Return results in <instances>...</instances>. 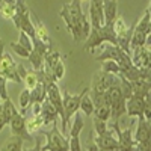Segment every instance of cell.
<instances>
[{"instance_id": "22", "label": "cell", "mask_w": 151, "mask_h": 151, "mask_svg": "<svg viewBox=\"0 0 151 151\" xmlns=\"http://www.w3.org/2000/svg\"><path fill=\"white\" fill-rule=\"evenodd\" d=\"M17 11V2L15 0H0V14L6 20H12Z\"/></svg>"}, {"instance_id": "18", "label": "cell", "mask_w": 151, "mask_h": 151, "mask_svg": "<svg viewBox=\"0 0 151 151\" xmlns=\"http://www.w3.org/2000/svg\"><path fill=\"white\" fill-rule=\"evenodd\" d=\"M92 139H94V142L98 148H118L119 150L118 139H116L115 133H113L110 129L101 136H95V137L92 136Z\"/></svg>"}, {"instance_id": "33", "label": "cell", "mask_w": 151, "mask_h": 151, "mask_svg": "<svg viewBox=\"0 0 151 151\" xmlns=\"http://www.w3.org/2000/svg\"><path fill=\"white\" fill-rule=\"evenodd\" d=\"M9 47L12 48V52H15V55H18L20 58H24V59H27L29 58V55H30V52H27L24 47H21L18 42H11L9 44Z\"/></svg>"}, {"instance_id": "4", "label": "cell", "mask_w": 151, "mask_h": 151, "mask_svg": "<svg viewBox=\"0 0 151 151\" xmlns=\"http://www.w3.org/2000/svg\"><path fill=\"white\" fill-rule=\"evenodd\" d=\"M106 98L110 104V118L112 122H118V119L125 113V97L121 91L119 82L110 86L106 91Z\"/></svg>"}, {"instance_id": "16", "label": "cell", "mask_w": 151, "mask_h": 151, "mask_svg": "<svg viewBox=\"0 0 151 151\" xmlns=\"http://www.w3.org/2000/svg\"><path fill=\"white\" fill-rule=\"evenodd\" d=\"M133 58L132 64L137 68H148L150 67V48L148 47H136L132 50Z\"/></svg>"}, {"instance_id": "40", "label": "cell", "mask_w": 151, "mask_h": 151, "mask_svg": "<svg viewBox=\"0 0 151 151\" xmlns=\"http://www.w3.org/2000/svg\"><path fill=\"white\" fill-rule=\"evenodd\" d=\"M3 52H5V42L2 41V38H0V56L3 55Z\"/></svg>"}, {"instance_id": "17", "label": "cell", "mask_w": 151, "mask_h": 151, "mask_svg": "<svg viewBox=\"0 0 151 151\" xmlns=\"http://www.w3.org/2000/svg\"><path fill=\"white\" fill-rule=\"evenodd\" d=\"M137 125L136 130L133 133V139L134 142H150V136H151V127H150V121H145L144 118H137Z\"/></svg>"}, {"instance_id": "5", "label": "cell", "mask_w": 151, "mask_h": 151, "mask_svg": "<svg viewBox=\"0 0 151 151\" xmlns=\"http://www.w3.org/2000/svg\"><path fill=\"white\" fill-rule=\"evenodd\" d=\"M95 59L100 60V62H103V60H113V62H116L121 68H130L133 65L130 55L125 53L119 45H112V44L106 45V48H103L101 53H100Z\"/></svg>"}, {"instance_id": "28", "label": "cell", "mask_w": 151, "mask_h": 151, "mask_svg": "<svg viewBox=\"0 0 151 151\" xmlns=\"http://www.w3.org/2000/svg\"><path fill=\"white\" fill-rule=\"evenodd\" d=\"M2 109H3V113H5V118H6L8 124H9V121L12 119V116H14L15 113L18 112V110L15 109L14 103L11 101V98H8V100H3V101H2Z\"/></svg>"}, {"instance_id": "20", "label": "cell", "mask_w": 151, "mask_h": 151, "mask_svg": "<svg viewBox=\"0 0 151 151\" xmlns=\"http://www.w3.org/2000/svg\"><path fill=\"white\" fill-rule=\"evenodd\" d=\"M103 15H104V24H112L118 17V6L116 2L112 0H103Z\"/></svg>"}, {"instance_id": "44", "label": "cell", "mask_w": 151, "mask_h": 151, "mask_svg": "<svg viewBox=\"0 0 151 151\" xmlns=\"http://www.w3.org/2000/svg\"><path fill=\"white\" fill-rule=\"evenodd\" d=\"M112 2H118V0H112Z\"/></svg>"}, {"instance_id": "11", "label": "cell", "mask_w": 151, "mask_h": 151, "mask_svg": "<svg viewBox=\"0 0 151 151\" xmlns=\"http://www.w3.org/2000/svg\"><path fill=\"white\" fill-rule=\"evenodd\" d=\"M92 103H94V112H92L94 116L107 122L110 119V104L106 98V92L104 94L92 92Z\"/></svg>"}, {"instance_id": "2", "label": "cell", "mask_w": 151, "mask_h": 151, "mask_svg": "<svg viewBox=\"0 0 151 151\" xmlns=\"http://www.w3.org/2000/svg\"><path fill=\"white\" fill-rule=\"evenodd\" d=\"M104 42H109L112 45H118L116 35H115V30H113V23L103 24L101 27H97V29L91 27V32L86 38V42H85L83 48L89 53H94V50Z\"/></svg>"}, {"instance_id": "12", "label": "cell", "mask_w": 151, "mask_h": 151, "mask_svg": "<svg viewBox=\"0 0 151 151\" xmlns=\"http://www.w3.org/2000/svg\"><path fill=\"white\" fill-rule=\"evenodd\" d=\"M47 100L52 103V106L55 107V110L58 112V115L62 119V116H64V109H62V92H60L56 82L50 80L47 83Z\"/></svg>"}, {"instance_id": "19", "label": "cell", "mask_w": 151, "mask_h": 151, "mask_svg": "<svg viewBox=\"0 0 151 151\" xmlns=\"http://www.w3.org/2000/svg\"><path fill=\"white\" fill-rule=\"evenodd\" d=\"M40 115L42 116L44 125L45 124H55L56 119H58V112L55 110L52 103L47 100V97L42 100V103H41V113H40Z\"/></svg>"}, {"instance_id": "29", "label": "cell", "mask_w": 151, "mask_h": 151, "mask_svg": "<svg viewBox=\"0 0 151 151\" xmlns=\"http://www.w3.org/2000/svg\"><path fill=\"white\" fill-rule=\"evenodd\" d=\"M101 71L104 73H109V74H115V76H119V71H121V67L113 60H103L101 64Z\"/></svg>"}, {"instance_id": "23", "label": "cell", "mask_w": 151, "mask_h": 151, "mask_svg": "<svg viewBox=\"0 0 151 151\" xmlns=\"http://www.w3.org/2000/svg\"><path fill=\"white\" fill-rule=\"evenodd\" d=\"M32 14V12H30ZM33 15V20H35V35H36V38L40 41H42V42H45V44H52V41H50V35H48V32H47V29H45V26L41 23V20L38 18L35 14H32Z\"/></svg>"}, {"instance_id": "24", "label": "cell", "mask_w": 151, "mask_h": 151, "mask_svg": "<svg viewBox=\"0 0 151 151\" xmlns=\"http://www.w3.org/2000/svg\"><path fill=\"white\" fill-rule=\"evenodd\" d=\"M42 125H44V121L41 115H30L29 118H26V127L30 134L40 132L42 129Z\"/></svg>"}, {"instance_id": "39", "label": "cell", "mask_w": 151, "mask_h": 151, "mask_svg": "<svg viewBox=\"0 0 151 151\" xmlns=\"http://www.w3.org/2000/svg\"><path fill=\"white\" fill-rule=\"evenodd\" d=\"M32 104V115H40L41 113V103H30Z\"/></svg>"}, {"instance_id": "13", "label": "cell", "mask_w": 151, "mask_h": 151, "mask_svg": "<svg viewBox=\"0 0 151 151\" xmlns=\"http://www.w3.org/2000/svg\"><path fill=\"white\" fill-rule=\"evenodd\" d=\"M89 18H91V27L97 29L104 24L103 15V0H89Z\"/></svg>"}, {"instance_id": "25", "label": "cell", "mask_w": 151, "mask_h": 151, "mask_svg": "<svg viewBox=\"0 0 151 151\" xmlns=\"http://www.w3.org/2000/svg\"><path fill=\"white\" fill-rule=\"evenodd\" d=\"M74 119H73V124H71V129H70V136H79L82 129H83V116H82V113L77 110L74 113Z\"/></svg>"}, {"instance_id": "14", "label": "cell", "mask_w": 151, "mask_h": 151, "mask_svg": "<svg viewBox=\"0 0 151 151\" xmlns=\"http://www.w3.org/2000/svg\"><path fill=\"white\" fill-rule=\"evenodd\" d=\"M115 136H118L116 139H118L119 151H134V139H133L132 127H127L124 130H118Z\"/></svg>"}, {"instance_id": "36", "label": "cell", "mask_w": 151, "mask_h": 151, "mask_svg": "<svg viewBox=\"0 0 151 151\" xmlns=\"http://www.w3.org/2000/svg\"><path fill=\"white\" fill-rule=\"evenodd\" d=\"M68 145H70V151H82V144L79 136H73L68 141Z\"/></svg>"}, {"instance_id": "27", "label": "cell", "mask_w": 151, "mask_h": 151, "mask_svg": "<svg viewBox=\"0 0 151 151\" xmlns=\"http://www.w3.org/2000/svg\"><path fill=\"white\" fill-rule=\"evenodd\" d=\"M89 92H86L83 97H82V100H80V104H79V109L85 113V115H92V112H94V103H92V98L88 95Z\"/></svg>"}, {"instance_id": "32", "label": "cell", "mask_w": 151, "mask_h": 151, "mask_svg": "<svg viewBox=\"0 0 151 151\" xmlns=\"http://www.w3.org/2000/svg\"><path fill=\"white\" fill-rule=\"evenodd\" d=\"M94 130H95V136L104 134V133L109 130L107 122H106V121H101V119H98V118L94 116Z\"/></svg>"}, {"instance_id": "45", "label": "cell", "mask_w": 151, "mask_h": 151, "mask_svg": "<svg viewBox=\"0 0 151 151\" xmlns=\"http://www.w3.org/2000/svg\"><path fill=\"white\" fill-rule=\"evenodd\" d=\"M0 103H2V101H0Z\"/></svg>"}, {"instance_id": "6", "label": "cell", "mask_w": 151, "mask_h": 151, "mask_svg": "<svg viewBox=\"0 0 151 151\" xmlns=\"http://www.w3.org/2000/svg\"><path fill=\"white\" fill-rule=\"evenodd\" d=\"M113 30H115L118 45L124 50L127 55H130V38L133 33V26H127L122 17H116L113 21Z\"/></svg>"}, {"instance_id": "1", "label": "cell", "mask_w": 151, "mask_h": 151, "mask_svg": "<svg viewBox=\"0 0 151 151\" xmlns=\"http://www.w3.org/2000/svg\"><path fill=\"white\" fill-rule=\"evenodd\" d=\"M59 15L64 18L67 24V30L73 35L74 41L79 42L83 38H88L91 32V24L88 21L86 15L83 14L82 3L79 0H71L70 3H65L62 6Z\"/></svg>"}, {"instance_id": "35", "label": "cell", "mask_w": 151, "mask_h": 151, "mask_svg": "<svg viewBox=\"0 0 151 151\" xmlns=\"http://www.w3.org/2000/svg\"><path fill=\"white\" fill-rule=\"evenodd\" d=\"M151 118V97H150V92L144 97V119L145 121H150Z\"/></svg>"}, {"instance_id": "43", "label": "cell", "mask_w": 151, "mask_h": 151, "mask_svg": "<svg viewBox=\"0 0 151 151\" xmlns=\"http://www.w3.org/2000/svg\"><path fill=\"white\" fill-rule=\"evenodd\" d=\"M79 2H80V3H83V2H89V0H79Z\"/></svg>"}, {"instance_id": "3", "label": "cell", "mask_w": 151, "mask_h": 151, "mask_svg": "<svg viewBox=\"0 0 151 151\" xmlns=\"http://www.w3.org/2000/svg\"><path fill=\"white\" fill-rule=\"evenodd\" d=\"M89 92V88H85L82 94H70L68 91H62V109H64V116H62V134H65L68 132V121L70 118L79 110V104L82 97Z\"/></svg>"}, {"instance_id": "42", "label": "cell", "mask_w": 151, "mask_h": 151, "mask_svg": "<svg viewBox=\"0 0 151 151\" xmlns=\"http://www.w3.org/2000/svg\"><path fill=\"white\" fill-rule=\"evenodd\" d=\"M21 151H35V148H23Z\"/></svg>"}, {"instance_id": "15", "label": "cell", "mask_w": 151, "mask_h": 151, "mask_svg": "<svg viewBox=\"0 0 151 151\" xmlns=\"http://www.w3.org/2000/svg\"><path fill=\"white\" fill-rule=\"evenodd\" d=\"M125 113L132 118H144V98L130 97L125 100Z\"/></svg>"}, {"instance_id": "31", "label": "cell", "mask_w": 151, "mask_h": 151, "mask_svg": "<svg viewBox=\"0 0 151 151\" xmlns=\"http://www.w3.org/2000/svg\"><path fill=\"white\" fill-rule=\"evenodd\" d=\"M18 103H20V109L21 112H24L27 109V106L30 104V89H23L18 95Z\"/></svg>"}, {"instance_id": "37", "label": "cell", "mask_w": 151, "mask_h": 151, "mask_svg": "<svg viewBox=\"0 0 151 151\" xmlns=\"http://www.w3.org/2000/svg\"><path fill=\"white\" fill-rule=\"evenodd\" d=\"M6 83H8V80L0 76V100H8L9 98L8 91H6Z\"/></svg>"}, {"instance_id": "7", "label": "cell", "mask_w": 151, "mask_h": 151, "mask_svg": "<svg viewBox=\"0 0 151 151\" xmlns=\"http://www.w3.org/2000/svg\"><path fill=\"white\" fill-rule=\"evenodd\" d=\"M55 124H53V129L44 134L45 139H47V144L42 145V150L44 151H70L68 141L65 139V136L58 130V127Z\"/></svg>"}, {"instance_id": "21", "label": "cell", "mask_w": 151, "mask_h": 151, "mask_svg": "<svg viewBox=\"0 0 151 151\" xmlns=\"http://www.w3.org/2000/svg\"><path fill=\"white\" fill-rule=\"evenodd\" d=\"M130 83H132V97L144 98L150 92V80L137 79V80H133Z\"/></svg>"}, {"instance_id": "10", "label": "cell", "mask_w": 151, "mask_h": 151, "mask_svg": "<svg viewBox=\"0 0 151 151\" xmlns=\"http://www.w3.org/2000/svg\"><path fill=\"white\" fill-rule=\"evenodd\" d=\"M9 125H11V133L12 136H17L23 141H27V142H33V136L27 132V127H26V116L23 113L17 112L12 119L9 121Z\"/></svg>"}, {"instance_id": "41", "label": "cell", "mask_w": 151, "mask_h": 151, "mask_svg": "<svg viewBox=\"0 0 151 151\" xmlns=\"http://www.w3.org/2000/svg\"><path fill=\"white\" fill-rule=\"evenodd\" d=\"M98 151H119L118 148H98Z\"/></svg>"}, {"instance_id": "30", "label": "cell", "mask_w": 151, "mask_h": 151, "mask_svg": "<svg viewBox=\"0 0 151 151\" xmlns=\"http://www.w3.org/2000/svg\"><path fill=\"white\" fill-rule=\"evenodd\" d=\"M38 73L36 71H27L26 73V76L23 77V83H24V86L27 88V89H32V88H35V85L38 83Z\"/></svg>"}, {"instance_id": "8", "label": "cell", "mask_w": 151, "mask_h": 151, "mask_svg": "<svg viewBox=\"0 0 151 151\" xmlns=\"http://www.w3.org/2000/svg\"><path fill=\"white\" fill-rule=\"evenodd\" d=\"M119 82V76L115 74H109L100 70L98 73L94 74L92 77V86L89 88L91 92H98V94H104L110 86L116 85Z\"/></svg>"}, {"instance_id": "9", "label": "cell", "mask_w": 151, "mask_h": 151, "mask_svg": "<svg viewBox=\"0 0 151 151\" xmlns=\"http://www.w3.org/2000/svg\"><path fill=\"white\" fill-rule=\"evenodd\" d=\"M0 76L5 77L6 80H11V82H15V83H21V77L18 76V71H17V62L14 60L9 53H5L0 56Z\"/></svg>"}, {"instance_id": "38", "label": "cell", "mask_w": 151, "mask_h": 151, "mask_svg": "<svg viewBox=\"0 0 151 151\" xmlns=\"http://www.w3.org/2000/svg\"><path fill=\"white\" fill-rule=\"evenodd\" d=\"M91 136H92V133H91ZM86 150H88V151H98V147L95 145L94 139H89V141H88V144H86Z\"/></svg>"}, {"instance_id": "34", "label": "cell", "mask_w": 151, "mask_h": 151, "mask_svg": "<svg viewBox=\"0 0 151 151\" xmlns=\"http://www.w3.org/2000/svg\"><path fill=\"white\" fill-rule=\"evenodd\" d=\"M18 44L26 48L27 52H32V41L24 32H20V35H18Z\"/></svg>"}, {"instance_id": "26", "label": "cell", "mask_w": 151, "mask_h": 151, "mask_svg": "<svg viewBox=\"0 0 151 151\" xmlns=\"http://www.w3.org/2000/svg\"><path fill=\"white\" fill-rule=\"evenodd\" d=\"M133 30L136 32H144L147 35H150V8H147L144 17L139 20V23L136 24V26H133Z\"/></svg>"}]
</instances>
